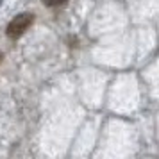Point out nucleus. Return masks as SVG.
Wrapping results in <instances>:
<instances>
[{
  "label": "nucleus",
  "instance_id": "3",
  "mask_svg": "<svg viewBox=\"0 0 159 159\" xmlns=\"http://www.w3.org/2000/svg\"><path fill=\"white\" fill-rule=\"evenodd\" d=\"M2 59H4V56H2V54H0V61H2Z\"/></svg>",
  "mask_w": 159,
  "mask_h": 159
},
{
  "label": "nucleus",
  "instance_id": "1",
  "mask_svg": "<svg viewBox=\"0 0 159 159\" xmlns=\"http://www.w3.org/2000/svg\"><path fill=\"white\" fill-rule=\"evenodd\" d=\"M32 22H34V15H32V13H22V15H18L16 18H13V20L9 22L7 30H6L7 38H11V39L20 38L23 32L32 25Z\"/></svg>",
  "mask_w": 159,
  "mask_h": 159
},
{
  "label": "nucleus",
  "instance_id": "4",
  "mask_svg": "<svg viewBox=\"0 0 159 159\" xmlns=\"http://www.w3.org/2000/svg\"><path fill=\"white\" fill-rule=\"evenodd\" d=\"M0 4H2V0H0Z\"/></svg>",
  "mask_w": 159,
  "mask_h": 159
},
{
  "label": "nucleus",
  "instance_id": "2",
  "mask_svg": "<svg viewBox=\"0 0 159 159\" xmlns=\"http://www.w3.org/2000/svg\"><path fill=\"white\" fill-rule=\"evenodd\" d=\"M45 6H48V7H56V6H63L66 0H41Z\"/></svg>",
  "mask_w": 159,
  "mask_h": 159
}]
</instances>
